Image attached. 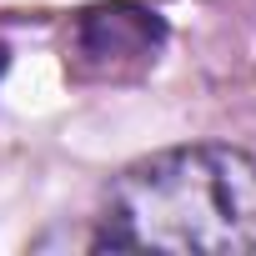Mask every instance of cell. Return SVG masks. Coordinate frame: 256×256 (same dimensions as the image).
Returning <instances> with one entry per match:
<instances>
[{
  "instance_id": "obj_1",
  "label": "cell",
  "mask_w": 256,
  "mask_h": 256,
  "mask_svg": "<svg viewBox=\"0 0 256 256\" xmlns=\"http://www.w3.org/2000/svg\"><path fill=\"white\" fill-rule=\"evenodd\" d=\"M96 251H256V156L241 146H171L131 161L106 191Z\"/></svg>"
},
{
  "instance_id": "obj_2",
  "label": "cell",
  "mask_w": 256,
  "mask_h": 256,
  "mask_svg": "<svg viewBox=\"0 0 256 256\" xmlns=\"http://www.w3.org/2000/svg\"><path fill=\"white\" fill-rule=\"evenodd\" d=\"M166 50V20L141 0H106L70 20L66 30V70L90 86L141 80Z\"/></svg>"
},
{
  "instance_id": "obj_3",
  "label": "cell",
  "mask_w": 256,
  "mask_h": 256,
  "mask_svg": "<svg viewBox=\"0 0 256 256\" xmlns=\"http://www.w3.org/2000/svg\"><path fill=\"white\" fill-rule=\"evenodd\" d=\"M0 70H6V46H0Z\"/></svg>"
}]
</instances>
